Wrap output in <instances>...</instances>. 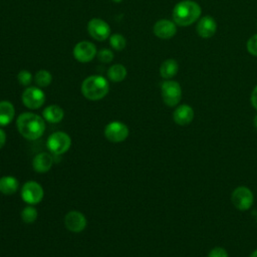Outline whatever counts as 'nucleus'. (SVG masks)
I'll return each instance as SVG.
<instances>
[{"label":"nucleus","mask_w":257,"mask_h":257,"mask_svg":"<svg viewBox=\"0 0 257 257\" xmlns=\"http://www.w3.org/2000/svg\"><path fill=\"white\" fill-rule=\"evenodd\" d=\"M249 257H257V249H255V250L249 255Z\"/></svg>","instance_id":"2f4dec72"},{"label":"nucleus","mask_w":257,"mask_h":257,"mask_svg":"<svg viewBox=\"0 0 257 257\" xmlns=\"http://www.w3.org/2000/svg\"><path fill=\"white\" fill-rule=\"evenodd\" d=\"M179 70V64L175 59H166L160 66V75L165 79H171Z\"/></svg>","instance_id":"aec40b11"},{"label":"nucleus","mask_w":257,"mask_h":257,"mask_svg":"<svg viewBox=\"0 0 257 257\" xmlns=\"http://www.w3.org/2000/svg\"><path fill=\"white\" fill-rule=\"evenodd\" d=\"M37 210L35 207H33L32 205H28L26 206L22 211H21V219L24 223L27 224H31L34 223L37 219Z\"/></svg>","instance_id":"5701e85b"},{"label":"nucleus","mask_w":257,"mask_h":257,"mask_svg":"<svg viewBox=\"0 0 257 257\" xmlns=\"http://www.w3.org/2000/svg\"><path fill=\"white\" fill-rule=\"evenodd\" d=\"M15 115L14 105L8 100L0 101V126L8 125Z\"/></svg>","instance_id":"a211bd4d"},{"label":"nucleus","mask_w":257,"mask_h":257,"mask_svg":"<svg viewBox=\"0 0 257 257\" xmlns=\"http://www.w3.org/2000/svg\"><path fill=\"white\" fill-rule=\"evenodd\" d=\"M34 81L38 87H46L52 81V75L48 70L40 69L34 76Z\"/></svg>","instance_id":"4be33fe9"},{"label":"nucleus","mask_w":257,"mask_h":257,"mask_svg":"<svg viewBox=\"0 0 257 257\" xmlns=\"http://www.w3.org/2000/svg\"><path fill=\"white\" fill-rule=\"evenodd\" d=\"M109 44L113 49L120 51L125 47L126 41H125V38L121 34L114 33V34L110 35V37H109Z\"/></svg>","instance_id":"b1692460"},{"label":"nucleus","mask_w":257,"mask_h":257,"mask_svg":"<svg viewBox=\"0 0 257 257\" xmlns=\"http://www.w3.org/2000/svg\"><path fill=\"white\" fill-rule=\"evenodd\" d=\"M16 126L20 135L30 141L42 137L45 131L44 118L33 112H23L16 120Z\"/></svg>","instance_id":"f257e3e1"},{"label":"nucleus","mask_w":257,"mask_h":257,"mask_svg":"<svg viewBox=\"0 0 257 257\" xmlns=\"http://www.w3.org/2000/svg\"><path fill=\"white\" fill-rule=\"evenodd\" d=\"M231 203L237 210L247 211L254 203V195L248 187L238 186L231 194Z\"/></svg>","instance_id":"39448f33"},{"label":"nucleus","mask_w":257,"mask_h":257,"mask_svg":"<svg viewBox=\"0 0 257 257\" xmlns=\"http://www.w3.org/2000/svg\"><path fill=\"white\" fill-rule=\"evenodd\" d=\"M207 257H229V255L225 248L218 246V247H214L213 249H211L210 252L208 253Z\"/></svg>","instance_id":"cd10ccee"},{"label":"nucleus","mask_w":257,"mask_h":257,"mask_svg":"<svg viewBox=\"0 0 257 257\" xmlns=\"http://www.w3.org/2000/svg\"><path fill=\"white\" fill-rule=\"evenodd\" d=\"M96 53L95 45L89 41H80L73 48V56L79 62H89Z\"/></svg>","instance_id":"9b49d317"},{"label":"nucleus","mask_w":257,"mask_h":257,"mask_svg":"<svg viewBox=\"0 0 257 257\" xmlns=\"http://www.w3.org/2000/svg\"><path fill=\"white\" fill-rule=\"evenodd\" d=\"M71 146L70 137L64 132H55L51 134L46 142V147L53 155H62L66 153Z\"/></svg>","instance_id":"423d86ee"},{"label":"nucleus","mask_w":257,"mask_h":257,"mask_svg":"<svg viewBox=\"0 0 257 257\" xmlns=\"http://www.w3.org/2000/svg\"><path fill=\"white\" fill-rule=\"evenodd\" d=\"M42 115L46 121L50 123H57L62 120L64 116V111L59 105L51 104L43 109Z\"/></svg>","instance_id":"f3484780"},{"label":"nucleus","mask_w":257,"mask_h":257,"mask_svg":"<svg viewBox=\"0 0 257 257\" xmlns=\"http://www.w3.org/2000/svg\"><path fill=\"white\" fill-rule=\"evenodd\" d=\"M17 80L21 85L27 86L32 81V74L28 70H21L17 74Z\"/></svg>","instance_id":"393cba45"},{"label":"nucleus","mask_w":257,"mask_h":257,"mask_svg":"<svg viewBox=\"0 0 257 257\" xmlns=\"http://www.w3.org/2000/svg\"><path fill=\"white\" fill-rule=\"evenodd\" d=\"M109 90L107 80L101 75H90L81 83V93L89 100L103 98Z\"/></svg>","instance_id":"7ed1b4c3"},{"label":"nucleus","mask_w":257,"mask_h":257,"mask_svg":"<svg viewBox=\"0 0 257 257\" xmlns=\"http://www.w3.org/2000/svg\"><path fill=\"white\" fill-rule=\"evenodd\" d=\"M128 127L123 122L114 120L104 127V136L111 143H121L128 137Z\"/></svg>","instance_id":"1a4fd4ad"},{"label":"nucleus","mask_w":257,"mask_h":257,"mask_svg":"<svg viewBox=\"0 0 257 257\" xmlns=\"http://www.w3.org/2000/svg\"><path fill=\"white\" fill-rule=\"evenodd\" d=\"M246 49L251 55L257 56V33L247 40Z\"/></svg>","instance_id":"a878e982"},{"label":"nucleus","mask_w":257,"mask_h":257,"mask_svg":"<svg viewBox=\"0 0 257 257\" xmlns=\"http://www.w3.org/2000/svg\"><path fill=\"white\" fill-rule=\"evenodd\" d=\"M113 2H115V3H119V2H121L122 0H112Z\"/></svg>","instance_id":"473e14b6"},{"label":"nucleus","mask_w":257,"mask_h":257,"mask_svg":"<svg viewBox=\"0 0 257 257\" xmlns=\"http://www.w3.org/2000/svg\"><path fill=\"white\" fill-rule=\"evenodd\" d=\"M250 100L252 103V106L257 110V85L253 88L250 96Z\"/></svg>","instance_id":"c85d7f7f"},{"label":"nucleus","mask_w":257,"mask_h":257,"mask_svg":"<svg viewBox=\"0 0 257 257\" xmlns=\"http://www.w3.org/2000/svg\"><path fill=\"white\" fill-rule=\"evenodd\" d=\"M88 34L97 41H104L110 34L109 25L102 19L93 18L87 24Z\"/></svg>","instance_id":"9d476101"},{"label":"nucleus","mask_w":257,"mask_h":257,"mask_svg":"<svg viewBox=\"0 0 257 257\" xmlns=\"http://www.w3.org/2000/svg\"><path fill=\"white\" fill-rule=\"evenodd\" d=\"M19 188V182L15 177L4 176L0 178V193L3 195H12L17 192Z\"/></svg>","instance_id":"6ab92c4d"},{"label":"nucleus","mask_w":257,"mask_h":257,"mask_svg":"<svg viewBox=\"0 0 257 257\" xmlns=\"http://www.w3.org/2000/svg\"><path fill=\"white\" fill-rule=\"evenodd\" d=\"M97 58L103 63H109L113 59V53L107 48H103L97 52Z\"/></svg>","instance_id":"bb28decb"},{"label":"nucleus","mask_w":257,"mask_h":257,"mask_svg":"<svg viewBox=\"0 0 257 257\" xmlns=\"http://www.w3.org/2000/svg\"><path fill=\"white\" fill-rule=\"evenodd\" d=\"M5 143H6V134L2 128H0V149L4 147Z\"/></svg>","instance_id":"c756f323"},{"label":"nucleus","mask_w":257,"mask_h":257,"mask_svg":"<svg viewBox=\"0 0 257 257\" xmlns=\"http://www.w3.org/2000/svg\"><path fill=\"white\" fill-rule=\"evenodd\" d=\"M21 198L28 205L40 203L44 197V191L40 184L35 181L26 182L21 188Z\"/></svg>","instance_id":"0eeeda50"},{"label":"nucleus","mask_w":257,"mask_h":257,"mask_svg":"<svg viewBox=\"0 0 257 257\" xmlns=\"http://www.w3.org/2000/svg\"><path fill=\"white\" fill-rule=\"evenodd\" d=\"M126 76V68L122 64H113L107 70V77L113 82H120Z\"/></svg>","instance_id":"412c9836"},{"label":"nucleus","mask_w":257,"mask_h":257,"mask_svg":"<svg viewBox=\"0 0 257 257\" xmlns=\"http://www.w3.org/2000/svg\"><path fill=\"white\" fill-rule=\"evenodd\" d=\"M253 124H254V127L257 130V114L253 118Z\"/></svg>","instance_id":"7c9ffc66"},{"label":"nucleus","mask_w":257,"mask_h":257,"mask_svg":"<svg viewBox=\"0 0 257 257\" xmlns=\"http://www.w3.org/2000/svg\"><path fill=\"white\" fill-rule=\"evenodd\" d=\"M161 94L165 104L174 107L181 101L182 87L179 82L167 79L161 85Z\"/></svg>","instance_id":"20e7f679"},{"label":"nucleus","mask_w":257,"mask_h":257,"mask_svg":"<svg viewBox=\"0 0 257 257\" xmlns=\"http://www.w3.org/2000/svg\"><path fill=\"white\" fill-rule=\"evenodd\" d=\"M196 31L200 37L210 38V37L214 36V34L217 31V22L210 15L203 16L198 20V23L196 26Z\"/></svg>","instance_id":"4468645a"},{"label":"nucleus","mask_w":257,"mask_h":257,"mask_svg":"<svg viewBox=\"0 0 257 257\" xmlns=\"http://www.w3.org/2000/svg\"><path fill=\"white\" fill-rule=\"evenodd\" d=\"M201 6L193 0H183L177 3L173 9V21L178 26L187 27L201 18Z\"/></svg>","instance_id":"f03ea898"},{"label":"nucleus","mask_w":257,"mask_h":257,"mask_svg":"<svg viewBox=\"0 0 257 257\" xmlns=\"http://www.w3.org/2000/svg\"><path fill=\"white\" fill-rule=\"evenodd\" d=\"M23 104L30 109H37L44 104L45 93L40 87L29 86L22 93Z\"/></svg>","instance_id":"6e6552de"},{"label":"nucleus","mask_w":257,"mask_h":257,"mask_svg":"<svg viewBox=\"0 0 257 257\" xmlns=\"http://www.w3.org/2000/svg\"><path fill=\"white\" fill-rule=\"evenodd\" d=\"M195 116L194 109L189 104H181L177 106L173 112V119L175 123L181 126H185L190 124Z\"/></svg>","instance_id":"2eb2a0df"},{"label":"nucleus","mask_w":257,"mask_h":257,"mask_svg":"<svg viewBox=\"0 0 257 257\" xmlns=\"http://www.w3.org/2000/svg\"><path fill=\"white\" fill-rule=\"evenodd\" d=\"M64 224L67 230L79 233L86 227V218L79 211H70L64 217Z\"/></svg>","instance_id":"f8f14e48"},{"label":"nucleus","mask_w":257,"mask_h":257,"mask_svg":"<svg viewBox=\"0 0 257 257\" xmlns=\"http://www.w3.org/2000/svg\"><path fill=\"white\" fill-rule=\"evenodd\" d=\"M154 34L161 39H170L177 33V25L174 21L168 19L158 20L153 27Z\"/></svg>","instance_id":"ddd939ff"},{"label":"nucleus","mask_w":257,"mask_h":257,"mask_svg":"<svg viewBox=\"0 0 257 257\" xmlns=\"http://www.w3.org/2000/svg\"><path fill=\"white\" fill-rule=\"evenodd\" d=\"M53 165V158L50 154L42 152L37 154L33 161H32V167L34 171L40 174H44L48 172Z\"/></svg>","instance_id":"dca6fc26"}]
</instances>
